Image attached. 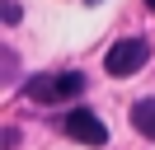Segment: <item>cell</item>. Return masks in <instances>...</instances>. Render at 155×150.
I'll return each instance as SVG.
<instances>
[{"instance_id": "4", "label": "cell", "mask_w": 155, "mask_h": 150, "mask_svg": "<svg viewBox=\"0 0 155 150\" xmlns=\"http://www.w3.org/2000/svg\"><path fill=\"white\" fill-rule=\"evenodd\" d=\"M132 127L141 131L146 141H155V94H150V99H136V103H132Z\"/></svg>"}, {"instance_id": "2", "label": "cell", "mask_w": 155, "mask_h": 150, "mask_svg": "<svg viewBox=\"0 0 155 150\" xmlns=\"http://www.w3.org/2000/svg\"><path fill=\"white\" fill-rule=\"evenodd\" d=\"M146 61H150V38H117V42L104 52V70L113 75V80L136 75Z\"/></svg>"}, {"instance_id": "5", "label": "cell", "mask_w": 155, "mask_h": 150, "mask_svg": "<svg viewBox=\"0 0 155 150\" xmlns=\"http://www.w3.org/2000/svg\"><path fill=\"white\" fill-rule=\"evenodd\" d=\"M146 5H150V9H155V0H146Z\"/></svg>"}, {"instance_id": "1", "label": "cell", "mask_w": 155, "mask_h": 150, "mask_svg": "<svg viewBox=\"0 0 155 150\" xmlns=\"http://www.w3.org/2000/svg\"><path fill=\"white\" fill-rule=\"evenodd\" d=\"M85 70H57V75H42V80H28L24 94L38 103H66V99H80L85 94Z\"/></svg>"}, {"instance_id": "3", "label": "cell", "mask_w": 155, "mask_h": 150, "mask_svg": "<svg viewBox=\"0 0 155 150\" xmlns=\"http://www.w3.org/2000/svg\"><path fill=\"white\" fill-rule=\"evenodd\" d=\"M61 127H66V136L80 141V145H108L104 117H99V112H89V108H71L66 117H61Z\"/></svg>"}]
</instances>
